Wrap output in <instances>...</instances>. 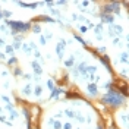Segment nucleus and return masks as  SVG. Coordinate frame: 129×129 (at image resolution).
<instances>
[{
    "label": "nucleus",
    "instance_id": "4",
    "mask_svg": "<svg viewBox=\"0 0 129 129\" xmlns=\"http://www.w3.org/2000/svg\"><path fill=\"white\" fill-rule=\"evenodd\" d=\"M35 113L19 98L10 71L0 63V129H32Z\"/></svg>",
    "mask_w": 129,
    "mask_h": 129
},
{
    "label": "nucleus",
    "instance_id": "1",
    "mask_svg": "<svg viewBox=\"0 0 129 129\" xmlns=\"http://www.w3.org/2000/svg\"><path fill=\"white\" fill-rule=\"evenodd\" d=\"M0 63L10 71L19 98L34 109L81 97L110 117L128 103V84L48 15L44 2H0Z\"/></svg>",
    "mask_w": 129,
    "mask_h": 129
},
{
    "label": "nucleus",
    "instance_id": "3",
    "mask_svg": "<svg viewBox=\"0 0 129 129\" xmlns=\"http://www.w3.org/2000/svg\"><path fill=\"white\" fill-rule=\"evenodd\" d=\"M37 129H116L98 106L81 97H68L37 109Z\"/></svg>",
    "mask_w": 129,
    "mask_h": 129
},
{
    "label": "nucleus",
    "instance_id": "2",
    "mask_svg": "<svg viewBox=\"0 0 129 129\" xmlns=\"http://www.w3.org/2000/svg\"><path fill=\"white\" fill-rule=\"evenodd\" d=\"M50 16L68 26L128 84V6L122 2H44Z\"/></svg>",
    "mask_w": 129,
    "mask_h": 129
},
{
    "label": "nucleus",
    "instance_id": "5",
    "mask_svg": "<svg viewBox=\"0 0 129 129\" xmlns=\"http://www.w3.org/2000/svg\"><path fill=\"white\" fill-rule=\"evenodd\" d=\"M110 120L116 129H128V103L117 107L110 114Z\"/></svg>",
    "mask_w": 129,
    "mask_h": 129
}]
</instances>
